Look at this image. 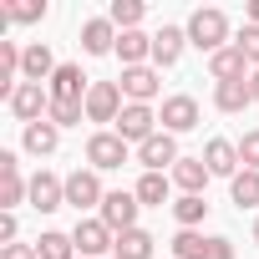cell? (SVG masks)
<instances>
[{
  "mask_svg": "<svg viewBox=\"0 0 259 259\" xmlns=\"http://www.w3.org/2000/svg\"><path fill=\"white\" fill-rule=\"evenodd\" d=\"M183 31H188V46H198V51H208V56H213V51H224V46H234V41H229V16H224L219 6L193 11Z\"/></svg>",
  "mask_w": 259,
  "mask_h": 259,
  "instance_id": "obj_1",
  "label": "cell"
},
{
  "mask_svg": "<svg viewBox=\"0 0 259 259\" xmlns=\"http://www.w3.org/2000/svg\"><path fill=\"white\" fill-rule=\"evenodd\" d=\"M6 107H11V117L26 122V127H31V122H46V117H51V87H41V81H21V87L11 92Z\"/></svg>",
  "mask_w": 259,
  "mask_h": 259,
  "instance_id": "obj_2",
  "label": "cell"
},
{
  "mask_svg": "<svg viewBox=\"0 0 259 259\" xmlns=\"http://www.w3.org/2000/svg\"><path fill=\"white\" fill-rule=\"evenodd\" d=\"M112 133H117V138H122L127 148H133V143L143 148L148 138H158V133H163V127H158V112H153V107H143V102H127V107H122V117H117V127H112Z\"/></svg>",
  "mask_w": 259,
  "mask_h": 259,
  "instance_id": "obj_3",
  "label": "cell"
},
{
  "mask_svg": "<svg viewBox=\"0 0 259 259\" xmlns=\"http://www.w3.org/2000/svg\"><path fill=\"white\" fill-rule=\"evenodd\" d=\"M71 244H76V254H81V259H102V254H112V249H117V234H112L102 219H76Z\"/></svg>",
  "mask_w": 259,
  "mask_h": 259,
  "instance_id": "obj_4",
  "label": "cell"
},
{
  "mask_svg": "<svg viewBox=\"0 0 259 259\" xmlns=\"http://www.w3.org/2000/svg\"><path fill=\"white\" fill-rule=\"evenodd\" d=\"M26 198H31V178H21V163L6 148L0 153V213H16V203H26Z\"/></svg>",
  "mask_w": 259,
  "mask_h": 259,
  "instance_id": "obj_5",
  "label": "cell"
},
{
  "mask_svg": "<svg viewBox=\"0 0 259 259\" xmlns=\"http://www.w3.org/2000/svg\"><path fill=\"white\" fill-rule=\"evenodd\" d=\"M138 208H143V203H138V193H122V188H117V193H107V198H102L97 219H102L112 234H127V229H138Z\"/></svg>",
  "mask_w": 259,
  "mask_h": 259,
  "instance_id": "obj_6",
  "label": "cell"
},
{
  "mask_svg": "<svg viewBox=\"0 0 259 259\" xmlns=\"http://www.w3.org/2000/svg\"><path fill=\"white\" fill-rule=\"evenodd\" d=\"M122 107H127V97H122L117 81H92V92H87V122H117Z\"/></svg>",
  "mask_w": 259,
  "mask_h": 259,
  "instance_id": "obj_7",
  "label": "cell"
},
{
  "mask_svg": "<svg viewBox=\"0 0 259 259\" xmlns=\"http://www.w3.org/2000/svg\"><path fill=\"white\" fill-rule=\"evenodd\" d=\"M122 163H127V143H122L117 133H92V138H87V168L112 173V168H122Z\"/></svg>",
  "mask_w": 259,
  "mask_h": 259,
  "instance_id": "obj_8",
  "label": "cell"
},
{
  "mask_svg": "<svg viewBox=\"0 0 259 259\" xmlns=\"http://www.w3.org/2000/svg\"><path fill=\"white\" fill-rule=\"evenodd\" d=\"M178 138L173 133H158V138H148L143 148H138V163H143V173H173L178 168Z\"/></svg>",
  "mask_w": 259,
  "mask_h": 259,
  "instance_id": "obj_9",
  "label": "cell"
},
{
  "mask_svg": "<svg viewBox=\"0 0 259 259\" xmlns=\"http://www.w3.org/2000/svg\"><path fill=\"white\" fill-rule=\"evenodd\" d=\"M117 87H122V97H127V102H143V107H148V102L158 97L163 76H158V66H122Z\"/></svg>",
  "mask_w": 259,
  "mask_h": 259,
  "instance_id": "obj_10",
  "label": "cell"
},
{
  "mask_svg": "<svg viewBox=\"0 0 259 259\" xmlns=\"http://www.w3.org/2000/svg\"><path fill=\"white\" fill-rule=\"evenodd\" d=\"M158 122H163V133H193L198 127V102L188 97V92H178V97H163V112H158Z\"/></svg>",
  "mask_w": 259,
  "mask_h": 259,
  "instance_id": "obj_11",
  "label": "cell"
},
{
  "mask_svg": "<svg viewBox=\"0 0 259 259\" xmlns=\"http://www.w3.org/2000/svg\"><path fill=\"white\" fill-rule=\"evenodd\" d=\"M102 178H97V168H76L71 178H66V203L81 213V208H102Z\"/></svg>",
  "mask_w": 259,
  "mask_h": 259,
  "instance_id": "obj_12",
  "label": "cell"
},
{
  "mask_svg": "<svg viewBox=\"0 0 259 259\" xmlns=\"http://www.w3.org/2000/svg\"><path fill=\"white\" fill-rule=\"evenodd\" d=\"M208 71H213V87H219V81H249V76H254V66H249V56H244L239 46L213 51V56H208Z\"/></svg>",
  "mask_w": 259,
  "mask_h": 259,
  "instance_id": "obj_13",
  "label": "cell"
},
{
  "mask_svg": "<svg viewBox=\"0 0 259 259\" xmlns=\"http://www.w3.org/2000/svg\"><path fill=\"white\" fill-rule=\"evenodd\" d=\"M46 87H51V102H87V92H92V81H87L81 66H71V61H61Z\"/></svg>",
  "mask_w": 259,
  "mask_h": 259,
  "instance_id": "obj_14",
  "label": "cell"
},
{
  "mask_svg": "<svg viewBox=\"0 0 259 259\" xmlns=\"http://www.w3.org/2000/svg\"><path fill=\"white\" fill-rule=\"evenodd\" d=\"M31 203L41 208V213H56L61 203H66V178H56V173H31Z\"/></svg>",
  "mask_w": 259,
  "mask_h": 259,
  "instance_id": "obj_15",
  "label": "cell"
},
{
  "mask_svg": "<svg viewBox=\"0 0 259 259\" xmlns=\"http://www.w3.org/2000/svg\"><path fill=\"white\" fill-rule=\"evenodd\" d=\"M56 76V56H51V46L46 41H31L26 46V56H21V81H51Z\"/></svg>",
  "mask_w": 259,
  "mask_h": 259,
  "instance_id": "obj_16",
  "label": "cell"
},
{
  "mask_svg": "<svg viewBox=\"0 0 259 259\" xmlns=\"http://www.w3.org/2000/svg\"><path fill=\"white\" fill-rule=\"evenodd\" d=\"M203 163H208V173H213V178H234V173L244 168V163H239V143H229V138H208Z\"/></svg>",
  "mask_w": 259,
  "mask_h": 259,
  "instance_id": "obj_17",
  "label": "cell"
},
{
  "mask_svg": "<svg viewBox=\"0 0 259 259\" xmlns=\"http://www.w3.org/2000/svg\"><path fill=\"white\" fill-rule=\"evenodd\" d=\"M81 51H87V56H107V51H117V26H112L107 16L87 21V26H81Z\"/></svg>",
  "mask_w": 259,
  "mask_h": 259,
  "instance_id": "obj_18",
  "label": "cell"
},
{
  "mask_svg": "<svg viewBox=\"0 0 259 259\" xmlns=\"http://www.w3.org/2000/svg\"><path fill=\"white\" fill-rule=\"evenodd\" d=\"M183 46H188V31H183V26H163V31L153 36V66H173V61L183 56Z\"/></svg>",
  "mask_w": 259,
  "mask_h": 259,
  "instance_id": "obj_19",
  "label": "cell"
},
{
  "mask_svg": "<svg viewBox=\"0 0 259 259\" xmlns=\"http://www.w3.org/2000/svg\"><path fill=\"white\" fill-rule=\"evenodd\" d=\"M117 56H122V66H148V61H153V36H143V31H117Z\"/></svg>",
  "mask_w": 259,
  "mask_h": 259,
  "instance_id": "obj_20",
  "label": "cell"
},
{
  "mask_svg": "<svg viewBox=\"0 0 259 259\" xmlns=\"http://www.w3.org/2000/svg\"><path fill=\"white\" fill-rule=\"evenodd\" d=\"M133 193H138V203H143V208H163V203H168V193H173V178H168V173H143ZM168 208H173V203H168Z\"/></svg>",
  "mask_w": 259,
  "mask_h": 259,
  "instance_id": "obj_21",
  "label": "cell"
},
{
  "mask_svg": "<svg viewBox=\"0 0 259 259\" xmlns=\"http://www.w3.org/2000/svg\"><path fill=\"white\" fill-rule=\"evenodd\" d=\"M208 178H213V173H208V163H203V158H178V168H173V183H178L183 193H203V188H208Z\"/></svg>",
  "mask_w": 259,
  "mask_h": 259,
  "instance_id": "obj_22",
  "label": "cell"
},
{
  "mask_svg": "<svg viewBox=\"0 0 259 259\" xmlns=\"http://www.w3.org/2000/svg\"><path fill=\"white\" fill-rule=\"evenodd\" d=\"M56 143H61V127H56L51 117L26 127V153H36V158H51V153H56Z\"/></svg>",
  "mask_w": 259,
  "mask_h": 259,
  "instance_id": "obj_23",
  "label": "cell"
},
{
  "mask_svg": "<svg viewBox=\"0 0 259 259\" xmlns=\"http://www.w3.org/2000/svg\"><path fill=\"white\" fill-rule=\"evenodd\" d=\"M153 234L148 229H127V234H117V249H112V259H153Z\"/></svg>",
  "mask_w": 259,
  "mask_h": 259,
  "instance_id": "obj_24",
  "label": "cell"
},
{
  "mask_svg": "<svg viewBox=\"0 0 259 259\" xmlns=\"http://www.w3.org/2000/svg\"><path fill=\"white\" fill-rule=\"evenodd\" d=\"M21 56H26V51H21L16 41H6V36H0V97H6V102H11V92L21 87V81H16V71H21Z\"/></svg>",
  "mask_w": 259,
  "mask_h": 259,
  "instance_id": "obj_25",
  "label": "cell"
},
{
  "mask_svg": "<svg viewBox=\"0 0 259 259\" xmlns=\"http://www.w3.org/2000/svg\"><path fill=\"white\" fill-rule=\"evenodd\" d=\"M249 102H254L249 81H219V87H213V107H219V112H244Z\"/></svg>",
  "mask_w": 259,
  "mask_h": 259,
  "instance_id": "obj_26",
  "label": "cell"
},
{
  "mask_svg": "<svg viewBox=\"0 0 259 259\" xmlns=\"http://www.w3.org/2000/svg\"><path fill=\"white\" fill-rule=\"evenodd\" d=\"M229 198H234L239 208H254V203H259V173H254V168H239V173L229 178Z\"/></svg>",
  "mask_w": 259,
  "mask_h": 259,
  "instance_id": "obj_27",
  "label": "cell"
},
{
  "mask_svg": "<svg viewBox=\"0 0 259 259\" xmlns=\"http://www.w3.org/2000/svg\"><path fill=\"white\" fill-rule=\"evenodd\" d=\"M143 16H148L143 0H112V11H107V21H112L117 31H138V26H143Z\"/></svg>",
  "mask_w": 259,
  "mask_h": 259,
  "instance_id": "obj_28",
  "label": "cell"
},
{
  "mask_svg": "<svg viewBox=\"0 0 259 259\" xmlns=\"http://www.w3.org/2000/svg\"><path fill=\"white\" fill-rule=\"evenodd\" d=\"M203 213H208V198H203V193H183V198L173 203L178 229H198V224H203Z\"/></svg>",
  "mask_w": 259,
  "mask_h": 259,
  "instance_id": "obj_29",
  "label": "cell"
},
{
  "mask_svg": "<svg viewBox=\"0 0 259 259\" xmlns=\"http://www.w3.org/2000/svg\"><path fill=\"white\" fill-rule=\"evenodd\" d=\"M36 254H41V259H76V244H71V234L46 229V234L36 239Z\"/></svg>",
  "mask_w": 259,
  "mask_h": 259,
  "instance_id": "obj_30",
  "label": "cell"
},
{
  "mask_svg": "<svg viewBox=\"0 0 259 259\" xmlns=\"http://www.w3.org/2000/svg\"><path fill=\"white\" fill-rule=\"evenodd\" d=\"M203 249H208V239L198 229H178L173 234V259H203Z\"/></svg>",
  "mask_w": 259,
  "mask_h": 259,
  "instance_id": "obj_31",
  "label": "cell"
},
{
  "mask_svg": "<svg viewBox=\"0 0 259 259\" xmlns=\"http://www.w3.org/2000/svg\"><path fill=\"white\" fill-rule=\"evenodd\" d=\"M6 11L16 26H36V21H46V0H11Z\"/></svg>",
  "mask_w": 259,
  "mask_h": 259,
  "instance_id": "obj_32",
  "label": "cell"
},
{
  "mask_svg": "<svg viewBox=\"0 0 259 259\" xmlns=\"http://www.w3.org/2000/svg\"><path fill=\"white\" fill-rule=\"evenodd\" d=\"M87 117V102H51V122L56 127H81Z\"/></svg>",
  "mask_w": 259,
  "mask_h": 259,
  "instance_id": "obj_33",
  "label": "cell"
},
{
  "mask_svg": "<svg viewBox=\"0 0 259 259\" xmlns=\"http://www.w3.org/2000/svg\"><path fill=\"white\" fill-rule=\"evenodd\" d=\"M234 46H239V51H244V56H249V66H254V71H259V26H244V31H239V36H234Z\"/></svg>",
  "mask_w": 259,
  "mask_h": 259,
  "instance_id": "obj_34",
  "label": "cell"
},
{
  "mask_svg": "<svg viewBox=\"0 0 259 259\" xmlns=\"http://www.w3.org/2000/svg\"><path fill=\"white\" fill-rule=\"evenodd\" d=\"M239 163L259 173V127H254V133H244V138H239Z\"/></svg>",
  "mask_w": 259,
  "mask_h": 259,
  "instance_id": "obj_35",
  "label": "cell"
},
{
  "mask_svg": "<svg viewBox=\"0 0 259 259\" xmlns=\"http://www.w3.org/2000/svg\"><path fill=\"white\" fill-rule=\"evenodd\" d=\"M203 259H234V239L213 234V239H208V249H203Z\"/></svg>",
  "mask_w": 259,
  "mask_h": 259,
  "instance_id": "obj_36",
  "label": "cell"
},
{
  "mask_svg": "<svg viewBox=\"0 0 259 259\" xmlns=\"http://www.w3.org/2000/svg\"><path fill=\"white\" fill-rule=\"evenodd\" d=\"M0 259H41V254H36V244H6Z\"/></svg>",
  "mask_w": 259,
  "mask_h": 259,
  "instance_id": "obj_37",
  "label": "cell"
},
{
  "mask_svg": "<svg viewBox=\"0 0 259 259\" xmlns=\"http://www.w3.org/2000/svg\"><path fill=\"white\" fill-rule=\"evenodd\" d=\"M16 229H21L16 213H0V239H6V244H16Z\"/></svg>",
  "mask_w": 259,
  "mask_h": 259,
  "instance_id": "obj_38",
  "label": "cell"
},
{
  "mask_svg": "<svg viewBox=\"0 0 259 259\" xmlns=\"http://www.w3.org/2000/svg\"><path fill=\"white\" fill-rule=\"evenodd\" d=\"M249 26H259V0H249Z\"/></svg>",
  "mask_w": 259,
  "mask_h": 259,
  "instance_id": "obj_39",
  "label": "cell"
},
{
  "mask_svg": "<svg viewBox=\"0 0 259 259\" xmlns=\"http://www.w3.org/2000/svg\"><path fill=\"white\" fill-rule=\"evenodd\" d=\"M249 92H254V102H259V71H254V76H249Z\"/></svg>",
  "mask_w": 259,
  "mask_h": 259,
  "instance_id": "obj_40",
  "label": "cell"
},
{
  "mask_svg": "<svg viewBox=\"0 0 259 259\" xmlns=\"http://www.w3.org/2000/svg\"><path fill=\"white\" fill-rule=\"evenodd\" d=\"M254 244H259V219H254Z\"/></svg>",
  "mask_w": 259,
  "mask_h": 259,
  "instance_id": "obj_41",
  "label": "cell"
},
{
  "mask_svg": "<svg viewBox=\"0 0 259 259\" xmlns=\"http://www.w3.org/2000/svg\"><path fill=\"white\" fill-rule=\"evenodd\" d=\"M76 259H81V254H76Z\"/></svg>",
  "mask_w": 259,
  "mask_h": 259,
  "instance_id": "obj_42",
  "label": "cell"
}]
</instances>
